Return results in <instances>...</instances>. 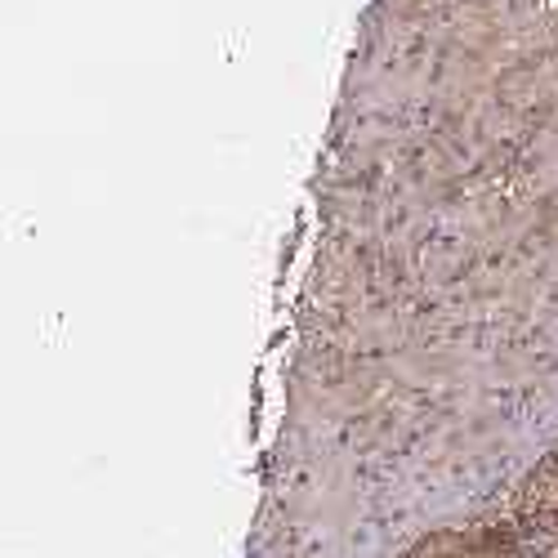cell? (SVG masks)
<instances>
[{
    "label": "cell",
    "mask_w": 558,
    "mask_h": 558,
    "mask_svg": "<svg viewBox=\"0 0 558 558\" xmlns=\"http://www.w3.org/2000/svg\"><path fill=\"white\" fill-rule=\"evenodd\" d=\"M505 519L514 523L532 558H558V447H549L523 474Z\"/></svg>",
    "instance_id": "cell-1"
},
{
    "label": "cell",
    "mask_w": 558,
    "mask_h": 558,
    "mask_svg": "<svg viewBox=\"0 0 558 558\" xmlns=\"http://www.w3.org/2000/svg\"><path fill=\"white\" fill-rule=\"evenodd\" d=\"M402 558H532V554L509 519H487L464 527H438L415 541Z\"/></svg>",
    "instance_id": "cell-2"
}]
</instances>
